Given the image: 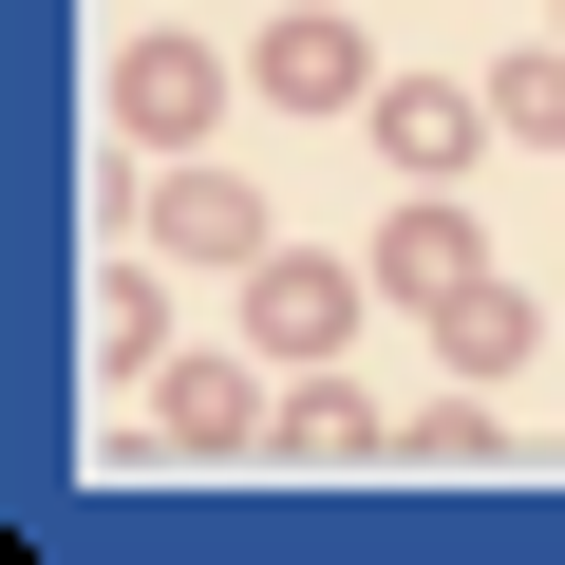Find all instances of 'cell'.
Returning <instances> with one entry per match:
<instances>
[{
    "label": "cell",
    "instance_id": "obj_5",
    "mask_svg": "<svg viewBox=\"0 0 565 565\" xmlns=\"http://www.w3.org/2000/svg\"><path fill=\"white\" fill-rule=\"evenodd\" d=\"M170 245H189V264H264V207H245V189H207V170H189V189H170Z\"/></svg>",
    "mask_w": 565,
    "mask_h": 565
},
{
    "label": "cell",
    "instance_id": "obj_2",
    "mask_svg": "<svg viewBox=\"0 0 565 565\" xmlns=\"http://www.w3.org/2000/svg\"><path fill=\"white\" fill-rule=\"evenodd\" d=\"M207 95H226L207 39H132V95H114V114H132V132H207Z\"/></svg>",
    "mask_w": 565,
    "mask_h": 565
},
{
    "label": "cell",
    "instance_id": "obj_4",
    "mask_svg": "<svg viewBox=\"0 0 565 565\" xmlns=\"http://www.w3.org/2000/svg\"><path fill=\"white\" fill-rule=\"evenodd\" d=\"M377 132H396V170H452V151H471V95L415 76V95H377Z\"/></svg>",
    "mask_w": 565,
    "mask_h": 565
},
{
    "label": "cell",
    "instance_id": "obj_1",
    "mask_svg": "<svg viewBox=\"0 0 565 565\" xmlns=\"http://www.w3.org/2000/svg\"><path fill=\"white\" fill-rule=\"evenodd\" d=\"M245 76H264L282 114H359V95H377V57H359V20H321V0H302V20H282V39L245 57Z\"/></svg>",
    "mask_w": 565,
    "mask_h": 565
},
{
    "label": "cell",
    "instance_id": "obj_3",
    "mask_svg": "<svg viewBox=\"0 0 565 565\" xmlns=\"http://www.w3.org/2000/svg\"><path fill=\"white\" fill-rule=\"evenodd\" d=\"M340 321H359L340 264H264V340H282V359H340Z\"/></svg>",
    "mask_w": 565,
    "mask_h": 565
},
{
    "label": "cell",
    "instance_id": "obj_6",
    "mask_svg": "<svg viewBox=\"0 0 565 565\" xmlns=\"http://www.w3.org/2000/svg\"><path fill=\"white\" fill-rule=\"evenodd\" d=\"M509 132H565V57H509V95H490Z\"/></svg>",
    "mask_w": 565,
    "mask_h": 565
}]
</instances>
